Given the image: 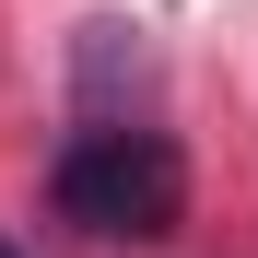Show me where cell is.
<instances>
[{
  "label": "cell",
  "mask_w": 258,
  "mask_h": 258,
  "mask_svg": "<svg viewBox=\"0 0 258 258\" xmlns=\"http://www.w3.org/2000/svg\"><path fill=\"white\" fill-rule=\"evenodd\" d=\"M47 200H59V223H82V235L164 246L188 223V153L164 141L153 117H82L59 141V164H47Z\"/></svg>",
  "instance_id": "6da1fadb"
},
{
  "label": "cell",
  "mask_w": 258,
  "mask_h": 258,
  "mask_svg": "<svg viewBox=\"0 0 258 258\" xmlns=\"http://www.w3.org/2000/svg\"><path fill=\"white\" fill-rule=\"evenodd\" d=\"M0 258H12V246H0Z\"/></svg>",
  "instance_id": "7a4b0ae2"
}]
</instances>
